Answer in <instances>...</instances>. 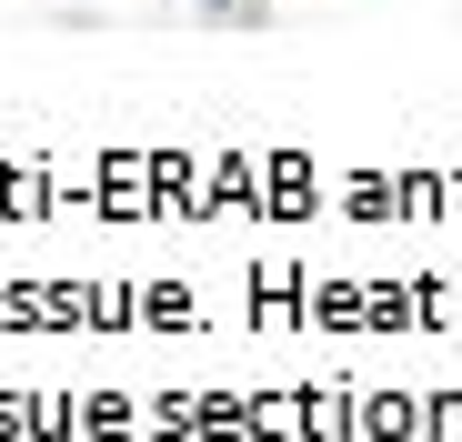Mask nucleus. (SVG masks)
I'll list each match as a JSON object with an SVG mask.
<instances>
[{
  "instance_id": "1",
  "label": "nucleus",
  "mask_w": 462,
  "mask_h": 442,
  "mask_svg": "<svg viewBox=\"0 0 462 442\" xmlns=\"http://www.w3.org/2000/svg\"><path fill=\"white\" fill-rule=\"evenodd\" d=\"M191 11H242V0H191Z\"/></svg>"
}]
</instances>
